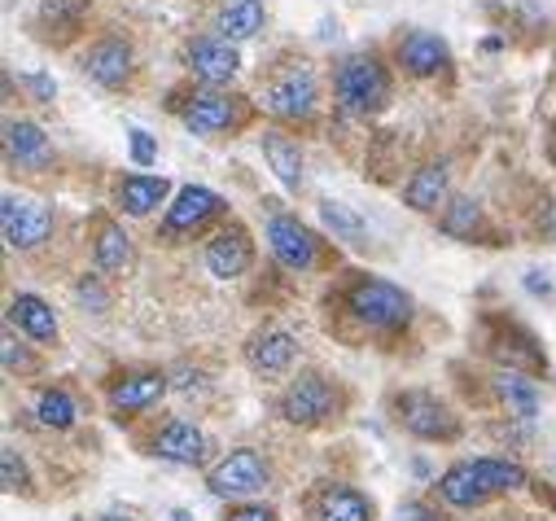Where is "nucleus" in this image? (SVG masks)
I'll return each mask as SVG.
<instances>
[{"mask_svg":"<svg viewBox=\"0 0 556 521\" xmlns=\"http://www.w3.org/2000/svg\"><path fill=\"white\" fill-rule=\"evenodd\" d=\"M333 97L346 114H377L390 101V71L372 53H355L333 71Z\"/></svg>","mask_w":556,"mask_h":521,"instance_id":"obj_1","label":"nucleus"},{"mask_svg":"<svg viewBox=\"0 0 556 521\" xmlns=\"http://www.w3.org/2000/svg\"><path fill=\"white\" fill-rule=\"evenodd\" d=\"M346 312H351L359 325H368V329L394 333V329H403V325L412 320V298H407L399 285L381 281V277H359V281L346 290Z\"/></svg>","mask_w":556,"mask_h":521,"instance_id":"obj_2","label":"nucleus"},{"mask_svg":"<svg viewBox=\"0 0 556 521\" xmlns=\"http://www.w3.org/2000/svg\"><path fill=\"white\" fill-rule=\"evenodd\" d=\"M342 408V395L338 385L320 372H299L290 381V390L281 395V417L290 425H303V430H316V425H329Z\"/></svg>","mask_w":556,"mask_h":521,"instance_id":"obj_3","label":"nucleus"},{"mask_svg":"<svg viewBox=\"0 0 556 521\" xmlns=\"http://www.w3.org/2000/svg\"><path fill=\"white\" fill-rule=\"evenodd\" d=\"M316 101H320V84H316V71L312 66H286L281 75H271L258 105L271 114V118H312L316 114Z\"/></svg>","mask_w":556,"mask_h":521,"instance_id":"obj_4","label":"nucleus"},{"mask_svg":"<svg viewBox=\"0 0 556 521\" xmlns=\"http://www.w3.org/2000/svg\"><path fill=\"white\" fill-rule=\"evenodd\" d=\"M394 412H399V425L426 443H452L460 439V417L439 399L430 390H407V395L394 399Z\"/></svg>","mask_w":556,"mask_h":521,"instance_id":"obj_5","label":"nucleus"},{"mask_svg":"<svg viewBox=\"0 0 556 521\" xmlns=\"http://www.w3.org/2000/svg\"><path fill=\"white\" fill-rule=\"evenodd\" d=\"M267 482H271V465H267V456L254 452V447H232V452L206 473L211 495H228V499L258 495Z\"/></svg>","mask_w":556,"mask_h":521,"instance_id":"obj_6","label":"nucleus"},{"mask_svg":"<svg viewBox=\"0 0 556 521\" xmlns=\"http://www.w3.org/2000/svg\"><path fill=\"white\" fill-rule=\"evenodd\" d=\"M0 232H5L10 250H36L53 232V211L36 198L5 193V202H0Z\"/></svg>","mask_w":556,"mask_h":521,"instance_id":"obj_7","label":"nucleus"},{"mask_svg":"<svg viewBox=\"0 0 556 521\" xmlns=\"http://www.w3.org/2000/svg\"><path fill=\"white\" fill-rule=\"evenodd\" d=\"M267 245L290 272H312L320 264V237L299 215H271L267 219Z\"/></svg>","mask_w":556,"mask_h":521,"instance_id":"obj_8","label":"nucleus"},{"mask_svg":"<svg viewBox=\"0 0 556 521\" xmlns=\"http://www.w3.org/2000/svg\"><path fill=\"white\" fill-rule=\"evenodd\" d=\"M180 118H185L189 132H198V137H219V132H228V127H237L245 114H241V97L219 92V88H198L185 101Z\"/></svg>","mask_w":556,"mask_h":521,"instance_id":"obj_9","label":"nucleus"},{"mask_svg":"<svg viewBox=\"0 0 556 521\" xmlns=\"http://www.w3.org/2000/svg\"><path fill=\"white\" fill-rule=\"evenodd\" d=\"M219 211H224V198H219V193H211V189H202V185H189V189H180V198L167 206V219H163V228H159V241L176 245L180 237L206 228Z\"/></svg>","mask_w":556,"mask_h":521,"instance_id":"obj_10","label":"nucleus"},{"mask_svg":"<svg viewBox=\"0 0 556 521\" xmlns=\"http://www.w3.org/2000/svg\"><path fill=\"white\" fill-rule=\"evenodd\" d=\"M185 62H189V71H193L206 88H219V84L237 79V71H241V53H237L232 40H224V36H198V40H189Z\"/></svg>","mask_w":556,"mask_h":521,"instance_id":"obj_11","label":"nucleus"},{"mask_svg":"<svg viewBox=\"0 0 556 521\" xmlns=\"http://www.w3.org/2000/svg\"><path fill=\"white\" fill-rule=\"evenodd\" d=\"M250 264H254V245L241 224H228L206 241V272L215 281H237Z\"/></svg>","mask_w":556,"mask_h":521,"instance_id":"obj_12","label":"nucleus"},{"mask_svg":"<svg viewBox=\"0 0 556 521\" xmlns=\"http://www.w3.org/2000/svg\"><path fill=\"white\" fill-rule=\"evenodd\" d=\"M163 395H167V372H131V377H123L118 385H110V412H114V421L141 417V412H150Z\"/></svg>","mask_w":556,"mask_h":521,"instance_id":"obj_13","label":"nucleus"},{"mask_svg":"<svg viewBox=\"0 0 556 521\" xmlns=\"http://www.w3.org/2000/svg\"><path fill=\"white\" fill-rule=\"evenodd\" d=\"M294 355H299V342H294V333H286V329H258V333L245 342V364H250L258 377H281V372H290Z\"/></svg>","mask_w":556,"mask_h":521,"instance_id":"obj_14","label":"nucleus"},{"mask_svg":"<svg viewBox=\"0 0 556 521\" xmlns=\"http://www.w3.org/2000/svg\"><path fill=\"white\" fill-rule=\"evenodd\" d=\"M154 456L159 460H172V465H202L206 460V434L193 425V421H167L159 434H154Z\"/></svg>","mask_w":556,"mask_h":521,"instance_id":"obj_15","label":"nucleus"},{"mask_svg":"<svg viewBox=\"0 0 556 521\" xmlns=\"http://www.w3.org/2000/svg\"><path fill=\"white\" fill-rule=\"evenodd\" d=\"M447 62H452V53H447V45H443L434 31H412V36L399 45V66H403L412 79H430V75H439Z\"/></svg>","mask_w":556,"mask_h":521,"instance_id":"obj_16","label":"nucleus"},{"mask_svg":"<svg viewBox=\"0 0 556 521\" xmlns=\"http://www.w3.org/2000/svg\"><path fill=\"white\" fill-rule=\"evenodd\" d=\"M84 71H88L101 88H123L127 75H131V49H127L123 40L105 36V40H97V45L84 53Z\"/></svg>","mask_w":556,"mask_h":521,"instance_id":"obj_17","label":"nucleus"},{"mask_svg":"<svg viewBox=\"0 0 556 521\" xmlns=\"http://www.w3.org/2000/svg\"><path fill=\"white\" fill-rule=\"evenodd\" d=\"M312 521H372V499L355 486L329 482L312 504Z\"/></svg>","mask_w":556,"mask_h":521,"instance_id":"obj_18","label":"nucleus"},{"mask_svg":"<svg viewBox=\"0 0 556 521\" xmlns=\"http://www.w3.org/2000/svg\"><path fill=\"white\" fill-rule=\"evenodd\" d=\"M167 193H172V185L163 176H123L114 185V206L123 215H150L167 202Z\"/></svg>","mask_w":556,"mask_h":521,"instance_id":"obj_19","label":"nucleus"},{"mask_svg":"<svg viewBox=\"0 0 556 521\" xmlns=\"http://www.w3.org/2000/svg\"><path fill=\"white\" fill-rule=\"evenodd\" d=\"M258 150L267 158V167L276 171V180H281L286 189H299L303 185V154H299V141H290L286 132H267L258 137Z\"/></svg>","mask_w":556,"mask_h":521,"instance_id":"obj_20","label":"nucleus"},{"mask_svg":"<svg viewBox=\"0 0 556 521\" xmlns=\"http://www.w3.org/2000/svg\"><path fill=\"white\" fill-rule=\"evenodd\" d=\"M10 320H14L31 342H40V346H58V320H53V312H49L45 298H36V294H18V298L10 303Z\"/></svg>","mask_w":556,"mask_h":521,"instance_id":"obj_21","label":"nucleus"},{"mask_svg":"<svg viewBox=\"0 0 556 521\" xmlns=\"http://www.w3.org/2000/svg\"><path fill=\"white\" fill-rule=\"evenodd\" d=\"M5 150L18 167H45L49 163V137L27 118H10L5 123Z\"/></svg>","mask_w":556,"mask_h":521,"instance_id":"obj_22","label":"nucleus"},{"mask_svg":"<svg viewBox=\"0 0 556 521\" xmlns=\"http://www.w3.org/2000/svg\"><path fill=\"white\" fill-rule=\"evenodd\" d=\"M439 495H443L447 504H456V508H482V504L491 499V491L482 486V478H478L473 460L452 465V469L439 478Z\"/></svg>","mask_w":556,"mask_h":521,"instance_id":"obj_23","label":"nucleus"},{"mask_svg":"<svg viewBox=\"0 0 556 521\" xmlns=\"http://www.w3.org/2000/svg\"><path fill=\"white\" fill-rule=\"evenodd\" d=\"M447 167L443 163H430V167H421L407 185H403V202L412 206V211H439V206H447Z\"/></svg>","mask_w":556,"mask_h":521,"instance_id":"obj_24","label":"nucleus"},{"mask_svg":"<svg viewBox=\"0 0 556 521\" xmlns=\"http://www.w3.org/2000/svg\"><path fill=\"white\" fill-rule=\"evenodd\" d=\"M495 390H500L508 417H517V421H534V417H539V390H534V381H530L526 372L500 368V372H495Z\"/></svg>","mask_w":556,"mask_h":521,"instance_id":"obj_25","label":"nucleus"},{"mask_svg":"<svg viewBox=\"0 0 556 521\" xmlns=\"http://www.w3.org/2000/svg\"><path fill=\"white\" fill-rule=\"evenodd\" d=\"M92 250H97V268L110 272V277H118V272L131 268V237H127L114 219H97V241H92Z\"/></svg>","mask_w":556,"mask_h":521,"instance_id":"obj_26","label":"nucleus"},{"mask_svg":"<svg viewBox=\"0 0 556 521\" xmlns=\"http://www.w3.org/2000/svg\"><path fill=\"white\" fill-rule=\"evenodd\" d=\"M495 355L508 359V368H517V372H543V368H547L543 355L534 351V338H530L526 329H517V325H500Z\"/></svg>","mask_w":556,"mask_h":521,"instance_id":"obj_27","label":"nucleus"},{"mask_svg":"<svg viewBox=\"0 0 556 521\" xmlns=\"http://www.w3.org/2000/svg\"><path fill=\"white\" fill-rule=\"evenodd\" d=\"M263 0H228L224 14H219V31L224 40H250L263 31Z\"/></svg>","mask_w":556,"mask_h":521,"instance_id":"obj_28","label":"nucleus"},{"mask_svg":"<svg viewBox=\"0 0 556 521\" xmlns=\"http://www.w3.org/2000/svg\"><path fill=\"white\" fill-rule=\"evenodd\" d=\"M473 469H478V478H482V486H486L491 495H504V491H521V486H530V478H526V469H521L517 460L482 456V460H473Z\"/></svg>","mask_w":556,"mask_h":521,"instance_id":"obj_29","label":"nucleus"},{"mask_svg":"<svg viewBox=\"0 0 556 521\" xmlns=\"http://www.w3.org/2000/svg\"><path fill=\"white\" fill-rule=\"evenodd\" d=\"M36 417L49 430H71L75 417H79V408H75V399L66 395L62 385H49V390H40V399H36Z\"/></svg>","mask_w":556,"mask_h":521,"instance_id":"obj_30","label":"nucleus"},{"mask_svg":"<svg viewBox=\"0 0 556 521\" xmlns=\"http://www.w3.org/2000/svg\"><path fill=\"white\" fill-rule=\"evenodd\" d=\"M443 232L447 237H478V232H486V219H482V206L478 202H469V198H456V202H447V211H443Z\"/></svg>","mask_w":556,"mask_h":521,"instance_id":"obj_31","label":"nucleus"},{"mask_svg":"<svg viewBox=\"0 0 556 521\" xmlns=\"http://www.w3.org/2000/svg\"><path fill=\"white\" fill-rule=\"evenodd\" d=\"M320 219L333 228V237H342V241H351V245H364V237H368L364 219L351 215L342 202H325V206H320Z\"/></svg>","mask_w":556,"mask_h":521,"instance_id":"obj_32","label":"nucleus"},{"mask_svg":"<svg viewBox=\"0 0 556 521\" xmlns=\"http://www.w3.org/2000/svg\"><path fill=\"white\" fill-rule=\"evenodd\" d=\"M88 5H92V0H45V5H40V18L53 23L62 36H71V31L79 27V18L88 14Z\"/></svg>","mask_w":556,"mask_h":521,"instance_id":"obj_33","label":"nucleus"},{"mask_svg":"<svg viewBox=\"0 0 556 521\" xmlns=\"http://www.w3.org/2000/svg\"><path fill=\"white\" fill-rule=\"evenodd\" d=\"M0 482H5V491H10V495L27 491V465H23V456H18L14 447L0 452Z\"/></svg>","mask_w":556,"mask_h":521,"instance_id":"obj_34","label":"nucleus"},{"mask_svg":"<svg viewBox=\"0 0 556 521\" xmlns=\"http://www.w3.org/2000/svg\"><path fill=\"white\" fill-rule=\"evenodd\" d=\"M131 163L136 167H154L159 163V145L150 141V132H141V127L131 132Z\"/></svg>","mask_w":556,"mask_h":521,"instance_id":"obj_35","label":"nucleus"},{"mask_svg":"<svg viewBox=\"0 0 556 521\" xmlns=\"http://www.w3.org/2000/svg\"><path fill=\"white\" fill-rule=\"evenodd\" d=\"M75 298H79L88 312H105V303H110V298H105V290H101L92 277H84V281L75 285Z\"/></svg>","mask_w":556,"mask_h":521,"instance_id":"obj_36","label":"nucleus"},{"mask_svg":"<svg viewBox=\"0 0 556 521\" xmlns=\"http://www.w3.org/2000/svg\"><path fill=\"white\" fill-rule=\"evenodd\" d=\"M5 372H36V359L14 338H5Z\"/></svg>","mask_w":556,"mask_h":521,"instance_id":"obj_37","label":"nucleus"},{"mask_svg":"<svg viewBox=\"0 0 556 521\" xmlns=\"http://www.w3.org/2000/svg\"><path fill=\"white\" fill-rule=\"evenodd\" d=\"M224 521H276V512L267 504H237V508H228Z\"/></svg>","mask_w":556,"mask_h":521,"instance_id":"obj_38","label":"nucleus"},{"mask_svg":"<svg viewBox=\"0 0 556 521\" xmlns=\"http://www.w3.org/2000/svg\"><path fill=\"white\" fill-rule=\"evenodd\" d=\"M394 521H443L430 504H421V499H407L399 512H394Z\"/></svg>","mask_w":556,"mask_h":521,"instance_id":"obj_39","label":"nucleus"},{"mask_svg":"<svg viewBox=\"0 0 556 521\" xmlns=\"http://www.w3.org/2000/svg\"><path fill=\"white\" fill-rule=\"evenodd\" d=\"M27 88L36 92V101H53V92H58L49 75H27Z\"/></svg>","mask_w":556,"mask_h":521,"instance_id":"obj_40","label":"nucleus"},{"mask_svg":"<svg viewBox=\"0 0 556 521\" xmlns=\"http://www.w3.org/2000/svg\"><path fill=\"white\" fill-rule=\"evenodd\" d=\"M526 285H530V294H552V285H547V281H539V272H530V277H526Z\"/></svg>","mask_w":556,"mask_h":521,"instance_id":"obj_41","label":"nucleus"},{"mask_svg":"<svg viewBox=\"0 0 556 521\" xmlns=\"http://www.w3.org/2000/svg\"><path fill=\"white\" fill-rule=\"evenodd\" d=\"M543 232H547V237H552V241H556V202H552V206H547V219H543Z\"/></svg>","mask_w":556,"mask_h":521,"instance_id":"obj_42","label":"nucleus"},{"mask_svg":"<svg viewBox=\"0 0 556 521\" xmlns=\"http://www.w3.org/2000/svg\"><path fill=\"white\" fill-rule=\"evenodd\" d=\"M97 521H136V517H127V512H105V517H97Z\"/></svg>","mask_w":556,"mask_h":521,"instance_id":"obj_43","label":"nucleus"},{"mask_svg":"<svg viewBox=\"0 0 556 521\" xmlns=\"http://www.w3.org/2000/svg\"><path fill=\"white\" fill-rule=\"evenodd\" d=\"M172 521H189V512H180V508H176V512H172Z\"/></svg>","mask_w":556,"mask_h":521,"instance_id":"obj_44","label":"nucleus"},{"mask_svg":"<svg viewBox=\"0 0 556 521\" xmlns=\"http://www.w3.org/2000/svg\"><path fill=\"white\" fill-rule=\"evenodd\" d=\"M552 163H556V141H552Z\"/></svg>","mask_w":556,"mask_h":521,"instance_id":"obj_45","label":"nucleus"}]
</instances>
